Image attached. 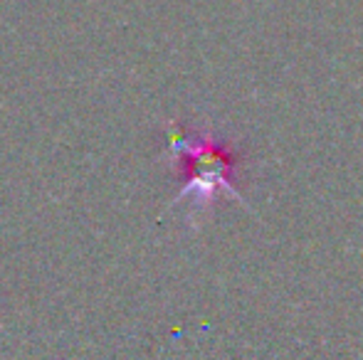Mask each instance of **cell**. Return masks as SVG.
Listing matches in <instances>:
<instances>
[{
    "label": "cell",
    "instance_id": "obj_1",
    "mask_svg": "<svg viewBox=\"0 0 363 360\" xmlns=\"http://www.w3.org/2000/svg\"><path fill=\"white\" fill-rule=\"evenodd\" d=\"M168 149L183 178L181 197L193 195L196 207H208L218 195H230L242 202V192L235 187L238 153L225 141L211 134H183L171 129Z\"/></svg>",
    "mask_w": 363,
    "mask_h": 360
}]
</instances>
